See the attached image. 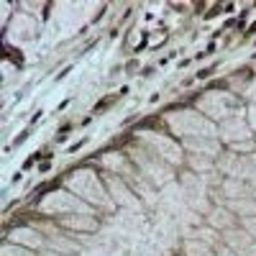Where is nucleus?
Masks as SVG:
<instances>
[{
    "label": "nucleus",
    "instance_id": "5701e85b",
    "mask_svg": "<svg viewBox=\"0 0 256 256\" xmlns=\"http://www.w3.org/2000/svg\"><path fill=\"white\" fill-rule=\"evenodd\" d=\"M38 256H62V254H54V251H52V248H44V251H41V254H38Z\"/></svg>",
    "mask_w": 256,
    "mask_h": 256
},
{
    "label": "nucleus",
    "instance_id": "39448f33",
    "mask_svg": "<svg viewBox=\"0 0 256 256\" xmlns=\"http://www.w3.org/2000/svg\"><path fill=\"white\" fill-rule=\"evenodd\" d=\"M41 212H59V216H92V210L84 205V200H80L74 192H52V195L38 205Z\"/></svg>",
    "mask_w": 256,
    "mask_h": 256
},
{
    "label": "nucleus",
    "instance_id": "412c9836",
    "mask_svg": "<svg viewBox=\"0 0 256 256\" xmlns=\"http://www.w3.org/2000/svg\"><path fill=\"white\" fill-rule=\"evenodd\" d=\"M241 228H246L251 236L256 238V218H244V220H241Z\"/></svg>",
    "mask_w": 256,
    "mask_h": 256
},
{
    "label": "nucleus",
    "instance_id": "dca6fc26",
    "mask_svg": "<svg viewBox=\"0 0 256 256\" xmlns=\"http://www.w3.org/2000/svg\"><path fill=\"white\" fill-rule=\"evenodd\" d=\"M59 226L64 228H72V230H98V220L95 216H62Z\"/></svg>",
    "mask_w": 256,
    "mask_h": 256
},
{
    "label": "nucleus",
    "instance_id": "a211bd4d",
    "mask_svg": "<svg viewBox=\"0 0 256 256\" xmlns=\"http://www.w3.org/2000/svg\"><path fill=\"white\" fill-rule=\"evenodd\" d=\"M3 256H38L36 251L31 248H24V246H18V244H3Z\"/></svg>",
    "mask_w": 256,
    "mask_h": 256
},
{
    "label": "nucleus",
    "instance_id": "b1692460",
    "mask_svg": "<svg viewBox=\"0 0 256 256\" xmlns=\"http://www.w3.org/2000/svg\"><path fill=\"white\" fill-rule=\"evenodd\" d=\"M254 141H256V134H254Z\"/></svg>",
    "mask_w": 256,
    "mask_h": 256
},
{
    "label": "nucleus",
    "instance_id": "aec40b11",
    "mask_svg": "<svg viewBox=\"0 0 256 256\" xmlns=\"http://www.w3.org/2000/svg\"><path fill=\"white\" fill-rule=\"evenodd\" d=\"M244 95H246L248 105H256V80H254V82L248 84V88H246V92H244Z\"/></svg>",
    "mask_w": 256,
    "mask_h": 256
},
{
    "label": "nucleus",
    "instance_id": "9d476101",
    "mask_svg": "<svg viewBox=\"0 0 256 256\" xmlns=\"http://www.w3.org/2000/svg\"><path fill=\"white\" fill-rule=\"evenodd\" d=\"M223 244L230 248V251H236L238 256H256V238L251 236V233L246 228H230L223 233Z\"/></svg>",
    "mask_w": 256,
    "mask_h": 256
},
{
    "label": "nucleus",
    "instance_id": "2eb2a0df",
    "mask_svg": "<svg viewBox=\"0 0 256 256\" xmlns=\"http://www.w3.org/2000/svg\"><path fill=\"white\" fill-rule=\"evenodd\" d=\"M236 218H256V198H244V200H226L223 202Z\"/></svg>",
    "mask_w": 256,
    "mask_h": 256
},
{
    "label": "nucleus",
    "instance_id": "f3484780",
    "mask_svg": "<svg viewBox=\"0 0 256 256\" xmlns=\"http://www.w3.org/2000/svg\"><path fill=\"white\" fill-rule=\"evenodd\" d=\"M184 256H218V248H212L202 241H195V238H187L184 241Z\"/></svg>",
    "mask_w": 256,
    "mask_h": 256
},
{
    "label": "nucleus",
    "instance_id": "0eeeda50",
    "mask_svg": "<svg viewBox=\"0 0 256 256\" xmlns=\"http://www.w3.org/2000/svg\"><path fill=\"white\" fill-rule=\"evenodd\" d=\"M141 146H146L152 154H156L162 162H166L169 166H174L182 162V144H177L174 138H169V136H162V134H154V131H146L141 136Z\"/></svg>",
    "mask_w": 256,
    "mask_h": 256
},
{
    "label": "nucleus",
    "instance_id": "f8f14e48",
    "mask_svg": "<svg viewBox=\"0 0 256 256\" xmlns=\"http://www.w3.org/2000/svg\"><path fill=\"white\" fill-rule=\"evenodd\" d=\"M182 148L187 154H198V156H208V159L223 156V141L220 138H187V141H182Z\"/></svg>",
    "mask_w": 256,
    "mask_h": 256
},
{
    "label": "nucleus",
    "instance_id": "f03ea898",
    "mask_svg": "<svg viewBox=\"0 0 256 256\" xmlns=\"http://www.w3.org/2000/svg\"><path fill=\"white\" fill-rule=\"evenodd\" d=\"M198 110L216 123V120H226L228 116L244 110V102H241V98H236L233 92L210 90V92H205V95L198 100Z\"/></svg>",
    "mask_w": 256,
    "mask_h": 256
},
{
    "label": "nucleus",
    "instance_id": "423d86ee",
    "mask_svg": "<svg viewBox=\"0 0 256 256\" xmlns=\"http://www.w3.org/2000/svg\"><path fill=\"white\" fill-rule=\"evenodd\" d=\"M182 195H184L187 205L195 210V212H202V216H208V212L212 210V208L208 205V200H210V184H208L200 174H195V172L182 174Z\"/></svg>",
    "mask_w": 256,
    "mask_h": 256
},
{
    "label": "nucleus",
    "instance_id": "4be33fe9",
    "mask_svg": "<svg viewBox=\"0 0 256 256\" xmlns=\"http://www.w3.org/2000/svg\"><path fill=\"white\" fill-rule=\"evenodd\" d=\"M218 256H238V254H236V251H230V248H228V246L223 244V246L218 248Z\"/></svg>",
    "mask_w": 256,
    "mask_h": 256
},
{
    "label": "nucleus",
    "instance_id": "4468645a",
    "mask_svg": "<svg viewBox=\"0 0 256 256\" xmlns=\"http://www.w3.org/2000/svg\"><path fill=\"white\" fill-rule=\"evenodd\" d=\"M205 223L210 226V228H216L220 236L226 230H230V228H236V223H238V218L233 216V212L226 208V205H218V208H212L208 216H205Z\"/></svg>",
    "mask_w": 256,
    "mask_h": 256
},
{
    "label": "nucleus",
    "instance_id": "6ab92c4d",
    "mask_svg": "<svg viewBox=\"0 0 256 256\" xmlns=\"http://www.w3.org/2000/svg\"><path fill=\"white\" fill-rule=\"evenodd\" d=\"M246 120H248V128L256 134V105H248L246 108Z\"/></svg>",
    "mask_w": 256,
    "mask_h": 256
},
{
    "label": "nucleus",
    "instance_id": "f257e3e1",
    "mask_svg": "<svg viewBox=\"0 0 256 256\" xmlns=\"http://www.w3.org/2000/svg\"><path fill=\"white\" fill-rule=\"evenodd\" d=\"M166 123L172 128V134L180 138H218V123H212L208 116L200 110H177L169 113Z\"/></svg>",
    "mask_w": 256,
    "mask_h": 256
},
{
    "label": "nucleus",
    "instance_id": "9b49d317",
    "mask_svg": "<svg viewBox=\"0 0 256 256\" xmlns=\"http://www.w3.org/2000/svg\"><path fill=\"white\" fill-rule=\"evenodd\" d=\"M105 184H108V190H110V195L116 198V202L118 205H123V208H134V210H138V200H136V192L126 184V180L123 177H118V174H105Z\"/></svg>",
    "mask_w": 256,
    "mask_h": 256
},
{
    "label": "nucleus",
    "instance_id": "20e7f679",
    "mask_svg": "<svg viewBox=\"0 0 256 256\" xmlns=\"http://www.w3.org/2000/svg\"><path fill=\"white\" fill-rule=\"evenodd\" d=\"M131 156H134V164L138 166V172L152 182V184H166L169 180H172V166H169L166 162H162L156 154H152L146 146L141 148H131Z\"/></svg>",
    "mask_w": 256,
    "mask_h": 256
},
{
    "label": "nucleus",
    "instance_id": "1a4fd4ad",
    "mask_svg": "<svg viewBox=\"0 0 256 256\" xmlns=\"http://www.w3.org/2000/svg\"><path fill=\"white\" fill-rule=\"evenodd\" d=\"M251 128H248V120H246V110H238L228 116L226 120L218 123V138L228 146L233 144H241V141H251Z\"/></svg>",
    "mask_w": 256,
    "mask_h": 256
},
{
    "label": "nucleus",
    "instance_id": "ddd939ff",
    "mask_svg": "<svg viewBox=\"0 0 256 256\" xmlns=\"http://www.w3.org/2000/svg\"><path fill=\"white\" fill-rule=\"evenodd\" d=\"M8 244H18L24 248H31V251H44L46 248V236H41L38 230L34 228H16L8 233Z\"/></svg>",
    "mask_w": 256,
    "mask_h": 256
},
{
    "label": "nucleus",
    "instance_id": "7ed1b4c3",
    "mask_svg": "<svg viewBox=\"0 0 256 256\" xmlns=\"http://www.w3.org/2000/svg\"><path fill=\"white\" fill-rule=\"evenodd\" d=\"M67 187L70 192H74V195L84 202L90 205H100V208H110V200H108V192L102 190L100 180L95 172H90V169H80L77 174H72L67 180Z\"/></svg>",
    "mask_w": 256,
    "mask_h": 256
},
{
    "label": "nucleus",
    "instance_id": "6e6552de",
    "mask_svg": "<svg viewBox=\"0 0 256 256\" xmlns=\"http://www.w3.org/2000/svg\"><path fill=\"white\" fill-rule=\"evenodd\" d=\"M218 172L233 180H256V152L254 154H223L218 159Z\"/></svg>",
    "mask_w": 256,
    "mask_h": 256
}]
</instances>
